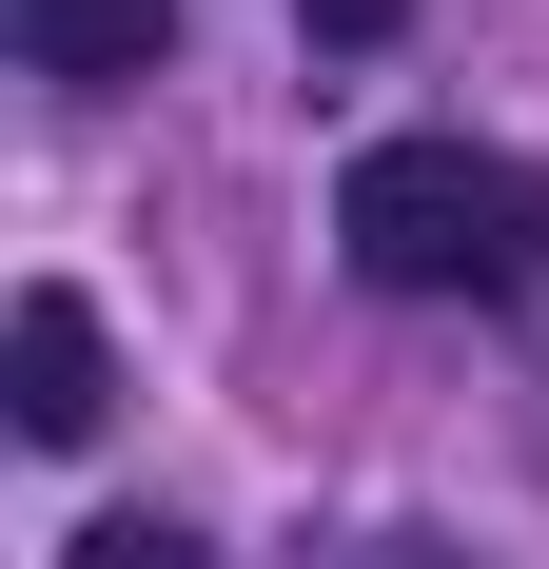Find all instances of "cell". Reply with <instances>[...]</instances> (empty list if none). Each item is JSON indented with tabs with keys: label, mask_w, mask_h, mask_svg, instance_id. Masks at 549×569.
<instances>
[{
	"label": "cell",
	"mask_w": 549,
	"mask_h": 569,
	"mask_svg": "<svg viewBox=\"0 0 549 569\" xmlns=\"http://www.w3.org/2000/svg\"><path fill=\"white\" fill-rule=\"evenodd\" d=\"M333 236L373 295H530L549 276V177L471 158V138H373L333 177Z\"/></svg>",
	"instance_id": "6da1fadb"
},
{
	"label": "cell",
	"mask_w": 549,
	"mask_h": 569,
	"mask_svg": "<svg viewBox=\"0 0 549 569\" xmlns=\"http://www.w3.org/2000/svg\"><path fill=\"white\" fill-rule=\"evenodd\" d=\"M373 569H451V550H373Z\"/></svg>",
	"instance_id": "8992f818"
},
{
	"label": "cell",
	"mask_w": 549,
	"mask_h": 569,
	"mask_svg": "<svg viewBox=\"0 0 549 569\" xmlns=\"http://www.w3.org/2000/svg\"><path fill=\"white\" fill-rule=\"evenodd\" d=\"M0 412H20V432H40V452H79V432H99V315H79V295H20V315H0Z\"/></svg>",
	"instance_id": "7a4b0ae2"
},
{
	"label": "cell",
	"mask_w": 549,
	"mask_h": 569,
	"mask_svg": "<svg viewBox=\"0 0 549 569\" xmlns=\"http://www.w3.org/2000/svg\"><path fill=\"white\" fill-rule=\"evenodd\" d=\"M0 20H20L40 79H79V99H118V79H158V59H177V0H0Z\"/></svg>",
	"instance_id": "3957f363"
},
{
	"label": "cell",
	"mask_w": 549,
	"mask_h": 569,
	"mask_svg": "<svg viewBox=\"0 0 549 569\" xmlns=\"http://www.w3.org/2000/svg\"><path fill=\"white\" fill-rule=\"evenodd\" d=\"M392 20H412V0H315V40H392Z\"/></svg>",
	"instance_id": "5b68a950"
},
{
	"label": "cell",
	"mask_w": 549,
	"mask_h": 569,
	"mask_svg": "<svg viewBox=\"0 0 549 569\" xmlns=\"http://www.w3.org/2000/svg\"><path fill=\"white\" fill-rule=\"evenodd\" d=\"M59 569H217V550H197V530H177V511H99V530H79V550H59Z\"/></svg>",
	"instance_id": "277c9868"
}]
</instances>
